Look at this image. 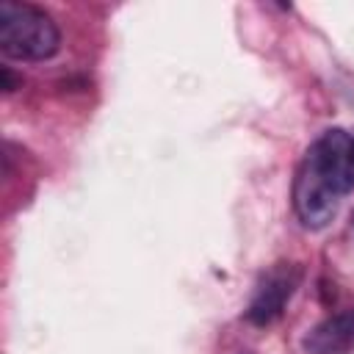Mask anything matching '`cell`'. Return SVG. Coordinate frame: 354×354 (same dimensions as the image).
<instances>
[{
	"instance_id": "8992f818",
	"label": "cell",
	"mask_w": 354,
	"mask_h": 354,
	"mask_svg": "<svg viewBox=\"0 0 354 354\" xmlns=\"http://www.w3.org/2000/svg\"><path fill=\"white\" fill-rule=\"evenodd\" d=\"M241 354H252V351H241Z\"/></svg>"
},
{
	"instance_id": "6da1fadb",
	"label": "cell",
	"mask_w": 354,
	"mask_h": 354,
	"mask_svg": "<svg viewBox=\"0 0 354 354\" xmlns=\"http://www.w3.org/2000/svg\"><path fill=\"white\" fill-rule=\"evenodd\" d=\"M354 191V138L332 127L304 152L293 180V210L307 230H324Z\"/></svg>"
},
{
	"instance_id": "277c9868",
	"label": "cell",
	"mask_w": 354,
	"mask_h": 354,
	"mask_svg": "<svg viewBox=\"0 0 354 354\" xmlns=\"http://www.w3.org/2000/svg\"><path fill=\"white\" fill-rule=\"evenodd\" d=\"M301 346L307 354H354V307L315 324Z\"/></svg>"
},
{
	"instance_id": "7a4b0ae2",
	"label": "cell",
	"mask_w": 354,
	"mask_h": 354,
	"mask_svg": "<svg viewBox=\"0 0 354 354\" xmlns=\"http://www.w3.org/2000/svg\"><path fill=\"white\" fill-rule=\"evenodd\" d=\"M58 25L44 8L19 0L0 3V50L6 58L47 61L58 53Z\"/></svg>"
},
{
	"instance_id": "3957f363",
	"label": "cell",
	"mask_w": 354,
	"mask_h": 354,
	"mask_svg": "<svg viewBox=\"0 0 354 354\" xmlns=\"http://www.w3.org/2000/svg\"><path fill=\"white\" fill-rule=\"evenodd\" d=\"M301 277L304 271L299 263H274L254 285V293L246 307V321L254 326L274 324L285 313L296 288L301 285Z\"/></svg>"
},
{
	"instance_id": "5b68a950",
	"label": "cell",
	"mask_w": 354,
	"mask_h": 354,
	"mask_svg": "<svg viewBox=\"0 0 354 354\" xmlns=\"http://www.w3.org/2000/svg\"><path fill=\"white\" fill-rule=\"evenodd\" d=\"M351 230H354V213H351Z\"/></svg>"
}]
</instances>
